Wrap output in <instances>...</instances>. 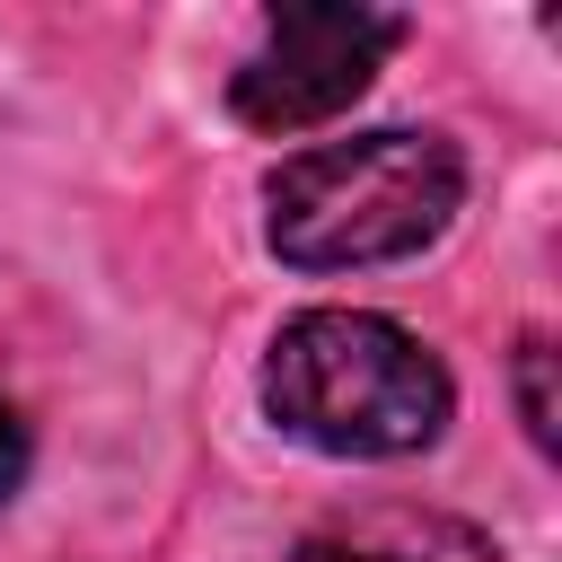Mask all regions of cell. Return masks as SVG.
Wrapping results in <instances>:
<instances>
[{
	"label": "cell",
	"instance_id": "6da1fadb",
	"mask_svg": "<svg viewBox=\"0 0 562 562\" xmlns=\"http://www.w3.org/2000/svg\"><path fill=\"white\" fill-rule=\"evenodd\" d=\"M465 202V149L448 132H351L281 158L263 176V228L272 255L299 272H351V263H395L448 237Z\"/></svg>",
	"mask_w": 562,
	"mask_h": 562
},
{
	"label": "cell",
	"instance_id": "8992f818",
	"mask_svg": "<svg viewBox=\"0 0 562 562\" xmlns=\"http://www.w3.org/2000/svg\"><path fill=\"white\" fill-rule=\"evenodd\" d=\"M26 465H35V439H26V422H18L9 404H0V501H9L18 483H26Z\"/></svg>",
	"mask_w": 562,
	"mask_h": 562
},
{
	"label": "cell",
	"instance_id": "5b68a950",
	"mask_svg": "<svg viewBox=\"0 0 562 562\" xmlns=\"http://www.w3.org/2000/svg\"><path fill=\"white\" fill-rule=\"evenodd\" d=\"M544 369H553V342L527 334L518 342V413H527V439L553 457V386H544Z\"/></svg>",
	"mask_w": 562,
	"mask_h": 562
},
{
	"label": "cell",
	"instance_id": "277c9868",
	"mask_svg": "<svg viewBox=\"0 0 562 562\" xmlns=\"http://www.w3.org/2000/svg\"><path fill=\"white\" fill-rule=\"evenodd\" d=\"M290 562H501V544L474 518H448V509H422V501H369V509L299 536Z\"/></svg>",
	"mask_w": 562,
	"mask_h": 562
},
{
	"label": "cell",
	"instance_id": "7a4b0ae2",
	"mask_svg": "<svg viewBox=\"0 0 562 562\" xmlns=\"http://www.w3.org/2000/svg\"><path fill=\"white\" fill-rule=\"evenodd\" d=\"M263 413L325 457H413L448 430L457 386L422 334L378 307H307L263 351Z\"/></svg>",
	"mask_w": 562,
	"mask_h": 562
},
{
	"label": "cell",
	"instance_id": "3957f363",
	"mask_svg": "<svg viewBox=\"0 0 562 562\" xmlns=\"http://www.w3.org/2000/svg\"><path fill=\"white\" fill-rule=\"evenodd\" d=\"M404 44L395 9H342V0H299L263 18V44L228 70V114L246 132H316L351 114L378 79V61Z\"/></svg>",
	"mask_w": 562,
	"mask_h": 562
}]
</instances>
